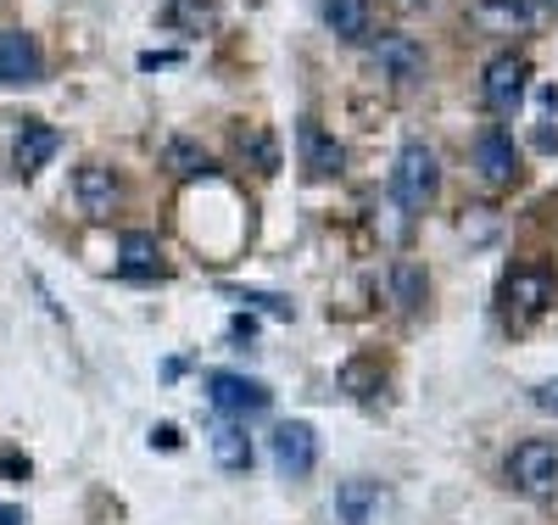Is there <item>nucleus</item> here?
<instances>
[{"mask_svg": "<svg viewBox=\"0 0 558 525\" xmlns=\"http://www.w3.org/2000/svg\"><path fill=\"white\" fill-rule=\"evenodd\" d=\"M525 90H531V57L525 51H497L486 62V79H481V95H486V107L497 118H514L520 102H525Z\"/></svg>", "mask_w": 558, "mask_h": 525, "instance_id": "nucleus-1", "label": "nucleus"}, {"mask_svg": "<svg viewBox=\"0 0 558 525\" xmlns=\"http://www.w3.org/2000/svg\"><path fill=\"white\" fill-rule=\"evenodd\" d=\"M553 308V269L547 263H520V269H508L502 279V313L514 319V324H531Z\"/></svg>", "mask_w": 558, "mask_h": 525, "instance_id": "nucleus-2", "label": "nucleus"}, {"mask_svg": "<svg viewBox=\"0 0 558 525\" xmlns=\"http://www.w3.org/2000/svg\"><path fill=\"white\" fill-rule=\"evenodd\" d=\"M436 184H441V168H436V152L425 140H408L402 157H397V202L402 207H430L436 202Z\"/></svg>", "mask_w": 558, "mask_h": 525, "instance_id": "nucleus-3", "label": "nucleus"}, {"mask_svg": "<svg viewBox=\"0 0 558 525\" xmlns=\"http://www.w3.org/2000/svg\"><path fill=\"white\" fill-rule=\"evenodd\" d=\"M508 481H514L520 492H531V498H547L558 487V442H547V437L520 442L514 453H508Z\"/></svg>", "mask_w": 558, "mask_h": 525, "instance_id": "nucleus-4", "label": "nucleus"}, {"mask_svg": "<svg viewBox=\"0 0 558 525\" xmlns=\"http://www.w3.org/2000/svg\"><path fill=\"white\" fill-rule=\"evenodd\" d=\"M207 397H213V408L229 414V419L263 414V408L274 403L263 380H246V374H235V369H213V374H207Z\"/></svg>", "mask_w": 558, "mask_h": 525, "instance_id": "nucleus-5", "label": "nucleus"}, {"mask_svg": "<svg viewBox=\"0 0 558 525\" xmlns=\"http://www.w3.org/2000/svg\"><path fill=\"white\" fill-rule=\"evenodd\" d=\"M475 174L492 190L514 184L520 179V146H514V134H508V129H481V140H475Z\"/></svg>", "mask_w": 558, "mask_h": 525, "instance_id": "nucleus-6", "label": "nucleus"}, {"mask_svg": "<svg viewBox=\"0 0 558 525\" xmlns=\"http://www.w3.org/2000/svg\"><path fill=\"white\" fill-rule=\"evenodd\" d=\"M313 464H318L313 425H307V419L279 425V431H274V469L286 475V481H302V475H313Z\"/></svg>", "mask_w": 558, "mask_h": 525, "instance_id": "nucleus-7", "label": "nucleus"}, {"mask_svg": "<svg viewBox=\"0 0 558 525\" xmlns=\"http://www.w3.org/2000/svg\"><path fill=\"white\" fill-rule=\"evenodd\" d=\"M547 17V0H481L470 12V23L481 34H525Z\"/></svg>", "mask_w": 558, "mask_h": 525, "instance_id": "nucleus-8", "label": "nucleus"}, {"mask_svg": "<svg viewBox=\"0 0 558 525\" xmlns=\"http://www.w3.org/2000/svg\"><path fill=\"white\" fill-rule=\"evenodd\" d=\"M73 196H78V207H84L89 218H107V213H118V202H123V179H118L107 163H84V168L73 174Z\"/></svg>", "mask_w": 558, "mask_h": 525, "instance_id": "nucleus-9", "label": "nucleus"}, {"mask_svg": "<svg viewBox=\"0 0 558 525\" xmlns=\"http://www.w3.org/2000/svg\"><path fill=\"white\" fill-rule=\"evenodd\" d=\"M45 79V57L34 34L23 28H0V84H39Z\"/></svg>", "mask_w": 558, "mask_h": 525, "instance_id": "nucleus-10", "label": "nucleus"}, {"mask_svg": "<svg viewBox=\"0 0 558 525\" xmlns=\"http://www.w3.org/2000/svg\"><path fill=\"white\" fill-rule=\"evenodd\" d=\"M57 146H62V134L51 129V123H39V118H28L23 129H17V140H12V168L23 174V179H34L45 163L57 157Z\"/></svg>", "mask_w": 558, "mask_h": 525, "instance_id": "nucleus-11", "label": "nucleus"}, {"mask_svg": "<svg viewBox=\"0 0 558 525\" xmlns=\"http://www.w3.org/2000/svg\"><path fill=\"white\" fill-rule=\"evenodd\" d=\"M375 68H380L386 79H397V84H413L418 73H425V51H418L408 34H386V39L375 45Z\"/></svg>", "mask_w": 558, "mask_h": 525, "instance_id": "nucleus-12", "label": "nucleus"}, {"mask_svg": "<svg viewBox=\"0 0 558 525\" xmlns=\"http://www.w3.org/2000/svg\"><path fill=\"white\" fill-rule=\"evenodd\" d=\"M118 269H123L129 279H157V274H162V247H157V235L129 229L123 241H118Z\"/></svg>", "mask_w": 558, "mask_h": 525, "instance_id": "nucleus-13", "label": "nucleus"}, {"mask_svg": "<svg viewBox=\"0 0 558 525\" xmlns=\"http://www.w3.org/2000/svg\"><path fill=\"white\" fill-rule=\"evenodd\" d=\"M380 503H386L380 481H341V492H336V514H341V525H375Z\"/></svg>", "mask_w": 558, "mask_h": 525, "instance_id": "nucleus-14", "label": "nucleus"}, {"mask_svg": "<svg viewBox=\"0 0 558 525\" xmlns=\"http://www.w3.org/2000/svg\"><path fill=\"white\" fill-rule=\"evenodd\" d=\"M302 163H307V174L330 179V174L347 168V152H341V140H330L318 123H302Z\"/></svg>", "mask_w": 558, "mask_h": 525, "instance_id": "nucleus-15", "label": "nucleus"}, {"mask_svg": "<svg viewBox=\"0 0 558 525\" xmlns=\"http://www.w3.org/2000/svg\"><path fill=\"white\" fill-rule=\"evenodd\" d=\"M318 17L336 39H363L368 34V0H318Z\"/></svg>", "mask_w": 558, "mask_h": 525, "instance_id": "nucleus-16", "label": "nucleus"}, {"mask_svg": "<svg viewBox=\"0 0 558 525\" xmlns=\"http://www.w3.org/2000/svg\"><path fill=\"white\" fill-rule=\"evenodd\" d=\"M213 458H218V469H229V475L252 469V437L241 431V425H218V431H213Z\"/></svg>", "mask_w": 558, "mask_h": 525, "instance_id": "nucleus-17", "label": "nucleus"}, {"mask_svg": "<svg viewBox=\"0 0 558 525\" xmlns=\"http://www.w3.org/2000/svg\"><path fill=\"white\" fill-rule=\"evenodd\" d=\"M391 285H397V302H402V313H418V308H425V269L397 263Z\"/></svg>", "mask_w": 558, "mask_h": 525, "instance_id": "nucleus-18", "label": "nucleus"}, {"mask_svg": "<svg viewBox=\"0 0 558 525\" xmlns=\"http://www.w3.org/2000/svg\"><path fill=\"white\" fill-rule=\"evenodd\" d=\"M168 163H173V174H179V179L213 174V157H207L202 146H191V140H173V146H168Z\"/></svg>", "mask_w": 558, "mask_h": 525, "instance_id": "nucleus-19", "label": "nucleus"}, {"mask_svg": "<svg viewBox=\"0 0 558 525\" xmlns=\"http://www.w3.org/2000/svg\"><path fill=\"white\" fill-rule=\"evenodd\" d=\"M179 17H191L196 28H207V23H218V12L207 7V0H173V7H168V23H179Z\"/></svg>", "mask_w": 558, "mask_h": 525, "instance_id": "nucleus-20", "label": "nucleus"}, {"mask_svg": "<svg viewBox=\"0 0 558 525\" xmlns=\"http://www.w3.org/2000/svg\"><path fill=\"white\" fill-rule=\"evenodd\" d=\"M536 408H542V414H558V380H547V386H536Z\"/></svg>", "mask_w": 558, "mask_h": 525, "instance_id": "nucleus-21", "label": "nucleus"}, {"mask_svg": "<svg viewBox=\"0 0 558 525\" xmlns=\"http://www.w3.org/2000/svg\"><path fill=\"white\" fill-rule=\"evenodd\" d=\"M173 62H179L173 51H146V57H140V68H146V73H151V68H173Z\"/></svg>", "mask_w": 558, "mask_h": 525, "instance_id": "nucleus-22", "label": "nucleus"}, {"mask_svg": "<svg viewBox=\"0 0 558 525\" xmlns=\"http://www.w3.org/2000/svg\"><path fill=\"white\" fill-rule=\"evenodd\" d=\"M229 330H235V342H252V336H257V324H252V313H241V319L229 324Z\"/></svg>", "mask_w": 558, "mask_h": 525, "instance_id": "nucleus-23", "label": "nucleus"}, {"mask_svg": "<svg viewBox=\"0 0 558 525\" xmlns=\"http://www.w3.org/2000/svg\"><path fill=\"white\" fill-rule=\"evenodd\" d=\"M151 442H157V448H179V431H173V425H157Z\"/></svg>", "mask_w": 558, "mask_h": 525, "instance_id": "nucleus-24", "label": "nucleus"}, {"mask_svg": "<svg viewBox=\"0 0 558 525\" xmlns=\"http://www.w3.org/2000/svg\"><path fill=\"white\" fill-rule=\"evenodd\" d=\"M0 525H28V520H23L17 509H0Z\"/></svg>", "mask_w": 558, "mask_h": 525, "instance_id": "nucleus-25", "label": "nucleus"}, {"mask_svg": "<svg viewBox=\"0 0 558 525\" xmlns=\"http://www.w3.org/2000/svg\"><path fill=\"white\" fill-rule=\"evenodd\" d=\"M547 7H558V0H547Z\"/></svg>", "mask_w": 558, "mask_h": 525, "instance_id": "nucleus-26", "label": "nucleus"}]
</instances>
